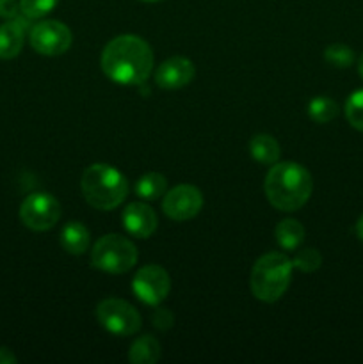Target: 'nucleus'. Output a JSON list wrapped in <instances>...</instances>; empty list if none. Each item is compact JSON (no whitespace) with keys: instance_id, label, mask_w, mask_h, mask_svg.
I'll return each instance as SVG.
<instances>
[{"instance_id":"f257e3e1","label":"nucleus","mask_w":363,"mask_h":364,"mask_svg":"<svg viewBox=\"0 0 363 364\" xmlns=\"http://www.w3.org/2000/svg\"><path fill=\"white\" fill-rule=\"evenodd\" d=\"M102 70L116 84H142L153 70V52L139 36H117L103 48Z\"/></svg>"},{"instance_id":"f03ea898","label":"nucleus","mask_w":363,"mask_h":364,"mask_svg":"<svg viewBox=\"0 0 363 364\" xmlns=\"http://www.w3.org/2000/svg\"><path fill=\"white\" fill-rule=\"evenodd\" d=\"M267 201L281 212L299 210L310 199L313 191L312 174L294 162L273 164L265 176Z\"/></svg>"},{"instance_id":"7ed1b4c3","label":"nucleus","mask_w":363,"mask_h":364,"mask_svg":"<svg viewBox=\"0 0 363 364\" xmlns=\"http://www.w3.org/2000/svg\"><path fill=\"white\" fill-rule=\"evenodd\" d=\"M85 201L98 210H114L125 201L128 192L127 178L107 164H93L80 180Z\"/></svg>"},{"instance_id":"20e7f679","label":"nucleus","mask_w":363,"mask_h":364,"mask_svg":"<svg viewBox=\"0 0 363 364\" xmlns=\"http://www.w3.org/2000/svg\"><path fill=\"white\" fill-rule=\"evenodd\" d=\"M292 269V262L281 252L263 255L251 270L253 295L262 302H276L290 284Z\"/></svg>"},{"instance_id":"39448f33","label":"nucleus","mask_w":363,"mask_h":364,"mask_svg":"<svg viewBox=\"0 0 363 364\" xmlns=\"http://www.w3.org/2000/svg\"><path fill=\"white\" fill-rule=\"evenodd\" d=\"M137 262V249L121 235H105L95 244L91 265L109 274H125Z\"/></svg>"},{"instance_id":"423d86ee","label":"nucleus","mask_w":363,"mask_h":364,"mask_svg":"<svg viewBox=\"0 0 363 364\" xmlns=\"http://www.w3.org/2000/svg\"><path fill=\"white\" fill-rule=\"evenodd\" d=\"M96 318L103 329L116 336H132L141 329V315L137 309L121 299H105L96 308Z\"/></svg>"},{"instance_id":"0eeeda50","label":"nucleus","mask_w":363,"mask_h":364,"mask_svg":"<svg viewBox=\"0 0 363 364\" xmlns=\"http://www.w3.org/2000/svg\"><path fill=\"white\" fill-rule=\"evenodd\" d=\"M20 219L32 231L50 230L60 219L59 201L53 196L46 194V192L31 194L21 203Z\"/></svg>"},{"instance_id":"6e6552de","label":"nucleus","mask_w":363,"mask_h":364,"mask_svg":"<svg viewBox=\"0 0 363 364\" xmlns=\"http://www.w3.org/2000/svg\"><path fill=\"white\" fill-rule=\"evenodd\" d=\"M171 288L169 274L159 265H146L135 274L132 290L135 297L148 306H159Z\"/></svg>"},{"instance_id":"1a4fd4ad","label":"nucleus","mask_w":363,"mask_h":364,"mask_svg":"<svg viewBox=\"0 0 363 364\" xmlns=\"http://www.w3.org/2000/svg\"><path fill=\"white\" fill-rule=\"evenodd\" d=\"M31 45L43 55H60L71 46V31L57 20L39 21L31 31Z\"/></svg>"},{"instance_id":"9d476101","label":"nucleus","mask_w":363,"mask_h":364,"mask_svg":"<svg viewBox=\"0 0 363 364\" xmlns=\"http://www.w3.org/2000/svg\"><path fill=\"white\" fill-rule=\"evenodd\" d=\"M203 206V196L199 188L194 185H178V187L171 188L166 194L162 203V210L169 219L178 220H189L199 213Z\"/></svg>"},{"instance_id":"9b49d317","label":"nucleus","mask_w":363,"mask_h":364,"mask_svg":"<svg viewBox=\"0 0 363 364\" xmlns=\"http://www.w3.org/2000/svg\"><path fill=\"white\" fill-rule=\"evenodd\" d=\"M196 68L185 57H171L155 71V82L162 89H180L194 78Z\"/></svg>"},{"instance_id":"f8f14e48","label":"nucleus","mask_w":363,"mask_h":364,"mask_svg":"<svg viewBox=\"0 0 363 364\" xmlns=\"http://www.w3.org/2000/svg\"><path fill=\"white\" fill-rule=\"evenodd\" d=\"M123 226L132 237L148 238L157 230V213L142 203H132L123 212Z\"/></svg>"},{"instance_id":"ddd939ff","label":"nucleus","mask_w":363,"mask_h":364,"mask_svg":"<svg viewBox=\"0 0 363 364\" xmlns=\"http://www.w3.org/2000/svg\"><path fill=\"white\" fill-rule=\"evenodd\" d=\"M23 31V23L16 18L0 25V59H14L21 52Z\"/></svg>"},{"instance_id":"4468645a","label":"nucleus","mask_w":363,"mask_h":364,"mask_svg":"<svg viewBox=\"0 0 363 364\" xmlns=\"http://www.w3.org/2000/svg\"><path fill=\"white\" fill-rule=\"evenodd\" d=\"M60 245L70 255H84L89 247V231L84 224L71 220L63 228Z\"/></svg>"},{"instance_id":"2eb2a0df","label":"nucleus","mask_w":363,"mask_h":364,"mask_svg":"<svg viewBox=\"0 0 363 364\" xmlns=\"http://www.w3.org/2000/svg\"><path fill=\"white\" fill-rule=\"evenodd\" d=\"M249 153L258 164L273 166L280 159V144L270 135L260 134L249 141Z\"/></svg>"},{"instance_id":"dca6fc26","label":"nucleus","mask_w":363,"mask_h":364,"mask_svg":"<svg viewBox=\"0 0 363 364\" xmlns=\"http://www.w3.org/2000/svg\"><path fill=\"white\" fill-rule=\"evenodd\" d=\"M305 240V228L294 219L281 220L276 226V242L285 251H294Z\"/></svg>"},{"instance_id":"f3484780","label":"nucleus","mask_w":363,"mask_h":364,"mask_svg":"<svg viewBox=\"0 0 363 364\" xmlns=\"http://www.w3.org/2000/svg\"><path fill=\"white\" fill-rule=\"evenodd\" d=\"M128 359L134 364H155L160 359L159 341L153 336L139 338L130 347Z\"/></svg>"},{"instance_id":"a211bd4d","label":"nucleus","mask_w":363,"mask_h":364,"mask_svg":"<svg viewBox=\"0 0 363 364\" xmlns=\"http://www.w3.org/2000/svg\"><path fill=\"white\" fill-rule=\"evenodd\" d=\"M167 191V180L160 173H148L141 176L135 183V194L142 199H159L160 196L166 194Z\"/></svg>"},{"instance_id":"6ab92c4d","label":"nucleus","mask_w":363,"mask_h":364,"mask_svg":"<svg viewBox=\"0 0 363 364\" xmlns=\"http://www.w3.org/2000/svg\"><path fill=\"white\" fill-rule=\"evenodd\" d=\"M338 105L327 96H317L308 103V116L312 117L315 123H330L337 117Z\"/></svg>"},{"instance_id":"aec40b11","label":"nucleus","mask_w":363,"mask_h":364,"mask_svg":"<svg viewBox=\"0 0 363 364\" xmlns=\"http://www.w3.org/2000/svg\"><path fill=\"white\" fill-rule=\"evenodd\" d=\"M324 59H326V63L331 64L333 68L345 70V68H349L354 63V52H352V48H349L347 45L335 43V45H330L324 50Z\"/></svg>"},{"instance_id":"412c9836","label":"nucleus","mask_w":363,"mask_h":364,"mask_svg":"<svg viewBox=\"0 0 363 364\" xmlns=\"http://www.w3.org/2000/svg\"><path fill=\"white\" fill-rule=\"evenodd\" d=\"M345 117L352 128L363 132V89L352 92L345 103Z\"/></svg>"},{"instance_id":"4be33fe9","label":"nucleus","mask_w":363,"mask_h":364,"mask_svg":"<svg viewBox=\"0 0 363 364\" xmlns=\"http://www.w3.org/2000/svg\"><path fill=\"white\" fill-rule=\"evenodd\" d=\"M320 265H322V256H320V252L313 247L301 249V251L294 256V259H292V267H295V269L306 274L315 272V270L320 269Z\"/></svg>"},{"instance_id":"5701e85b","label":"nucleus","mask_w":363,"mask_h":364,"mask_svg":"<svg viewBox=\"0 0 363 364\" xmlns=\"http://www.w3.org/2000/svg\"><path fill=\"white\" fill-rule=\"evenodd\" d=\"M59 0H20V11L27 18H41L48 14Z\"/></svg>"},{"instance_id":"b1692460","label":"nucleus","mask_w":363,"mask_h":364,"mask_svg":"<svg viewBox=\"0 0 363 364\" xmlns=\"http://www.w3.org/2000/svg\"><path fill=\"white\" fill-rule=\"evenodd\" d=\"M20 13V2L18 0H0V18L14 20Z\"/></svg>"},{"instance_id":"393cba45","label":"nucleus","mask_w":363,"mask_h":364,"mask_svg":"<svg viewBox=\"0 0 363 364\" xmlns=\"http://www.w3.org/2000/svg\"><path fill=\"white\" fill-rule=\"evenodd\" d=\"M16 363V355L6 347H0V364H14Z\"/></svg>"},{"instance_id":"a878e982","label":"nucleus","mask_w":363,"mask_h":364,"mask_svg":"<svg viewBox=\"0 0 363 364\" xmlns=\"http://www.w3.org/2000/svg\"><path fill=\"white\" fill-rule=\"evenodd\" d=\"M356 235H358L359 240L363 242V215L359 217L358 223H356Z\"/></svg>"},{"instance_id":"bb28decb","label":"nucleus","mask_w":363,"mask_h":364,"mask_svg":"<svg viewBox=\"0 0 363 364\" xmlns=\"http://www.w3.org/2000/svg\"><path fill=\"white\" fill-rule=\"evenodd\" d=\"M358 71H359V75H362V78H363V55L359 57V63H358Z\"/></svg>"},{"instance_id":"cd10ccee","label":"nucleus","mask_w":363,"mask_h":364,"mask_svg":"<svg viewBox=\"0 0 363 364\" xmlns=\"http://www.w3.org/2000/svg\"><path fill=\"white\" fill-rule=\"evenodd\" d=\"M142 2H159V0H142Z\"/></svg>"}]
</instances>
